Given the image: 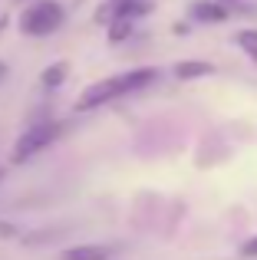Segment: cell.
Here are the masks:
<instances>
[{"label": "cell", "instance_id": "8fae6325", "mask_svg": "<svg viewBox=\"0 0 257 260\" xmlns=\"http://www.w3.org/2000/svg\"><path fill=\"white\" fill-rule=\"evenodd\" d=\"M0 237H17V228L7 224V221H0Z\"/></svg>", "mask_w": 257, "mask_h": 260}, {"label": "cell", "instance_id": "7c38bea8", "mask_svg": "<svg viewBox=\"0 0 257 260\" xmlns=\"http://www.w3.org/2000/svg\"><path fill=\"white\" fill-rule=\"evenodd\" d=\"M7 73H10V66H7L4 59H0V83H4V79H7Z\"/></svg>", "mask_w": 257, "mask_h": 260}, {"label": "cell", "instance_id": "8992f818", "mask_svg": "<svg viewBox=\"0 0 257 260\" xmlns=\"http://www.w3.org/2000/svg\"><path fill=\"white\" fill-rule=\"evenodd\" d=\"M175 79H205V76H214V63L208 59H181L175 63Z\"/></svg>", "mask_w": 257, "mask_h": 260}, {"label": "cell", "instance_id": "30bf717a", "mask_svg": "<svg viewBox=\"0 0 257 260\" xmlns=\"http://www.w3.org/2000/svg\"><path fill=\"white\" fill-rule=\"evenodd\" d=\"M241 257H247V260L257 257V237H251V241H247L244 247H241Z\"/></svg>", "mask_w": 257, "mask_h": 260}, {"label": "cell", "instance_id": "ba28073f", "mask_svg": "<svg viewBox=\"0 0 257 260\" xmlns=\"http://www.w3.org/2000/svg\"><path fill=\"white\" fill-rule=\"evenodd\" d=\"M234 40H238V46L257 63V30H238V37H234Z\"/></svg>", "mask_w": 257, "mask_h": 260}, {"label": "cell", "instance_id": "4fadbf2b", "mask_svg": "<svg viewBox=\"0 0 257 260\" xmlns=\"http://www.w3.org/2000/svg\"><path fill=\"white\" fill-rule=\"evenodd\" d=\"M7 23H10V20H7V17H0V33L7 30Z\"/></svg>", "mask_w": 257, "mask_h": 260}, {"label": "cell", "instance_id": "277c9868", "mask_svg": "<svg viewBox=\"0 0 257 260\" xmlns=\"http://www.w3.org/2000/svg\"><path fill=\"white\" fill-rule=\"evenodd\" d=\"M188 13H191L198 23H224L228 20L224 0H195V4L188 7Z\"/></svg>", "mask_w": 257, "mask_h": 260}, {"label": "cell", "instance_id": "3957f363", "mask_svg": "<svg viewBox=\"0 0 257 260\" xmlns=\"http://www.w3.org/2000/svg\"><path fill=\"white\" fill-rule=\"evenodd\" d=\"M66 132V122H56V119H43L37 125H30L17 142H13V152H10V161L13 165H26L30 158H37L40 152L59 142V135Z\"/></svg>", "mask_w": 257, "mask_h": 260}, {"label": "cell", "instance_id": "52a82bcc", "mask_svg": "<svg viewBox=\"0 0 257 260\" xmlns=\"http://www.w3.org/2000/svg\"><path fill=\"white\" fill-rule=\"evenodd\" d=\"M66 76H70V63H63V59H59V63H50L43 70V76H40V83H43L46 89H59L66 83Z\"/></svg>", "mask_w": 257, "mask_h": 260}, {"label": "cell", "instance_id": "5bb4252c", "mask_svg": "<svg viewBox=\"0 0 257 260\" xmlns=\"http://www.w3.org/2000/svg\"><path fill=\"white\" fill-rule=\"evenodd\" d=\"M0 178H4V172H0Z\"/></svg>", "mask_w": 257, "mask_h": 260}, {"label": "cell", "instance_id": "5b68a950", "mask_svg": "<svg viewBox=\"0 0 257 260\" xmlns=\"http://www.w3.org/2000/svg\"><path fill=\"white\" fill-rule=\"evenodd\" d=\"M116 254V247L109 244H76V247H66L59 260H109Z\"/></svg>", "mask_w": 257, "mask_h": 260}, {"label": "cell", "instance_id": "9c48e42d", "mask_svg": "<svg viewBox=\"0 0 257 260\" xmlns=\"http://www.w3.org/2000/svg\"><path fill=\"white\" fill-rule=\"evenodd\" d=\"M132 23H135V20H122V17L109 20V40H112V43H119V40H125L128 33H132Z\"/></svg>", "mask_w": 257, "mask_h": 260}, {"label": "cell", "instance_id": "7a4b0ae2", "mask_svg": "<svg viewBox=\"0 0 257 260\" xmlns=\"http://www.w3.org/2000/svg\"><path fill=\"white\" fill-rule=\"evenodd\" d=\"M66 23V10L59 0H33V4L23 7V13H20L17 26L23 37H50V33H56L59 26Z\"/></svg>", "mask_w": 257, "mask_h": 260}, {"label": "cell", "instance_id": "6da1fadb", "mask_svg": "<svg viewBox=\"0 0 257 260\" xmlns=\"http://www.w3.org/2000/svg\"><path fill=\"white\" fill-rule=\"evenodd\" d=\"M158 79V70L155 66H145V70H128V73H116V76H106L99 83L86 86L76 99V112H89V109H99L112 99H122V95H132L139 89L152 86Z\"/></svg>", "mask_w": 257, "mask_h": 260}]
</instances>
